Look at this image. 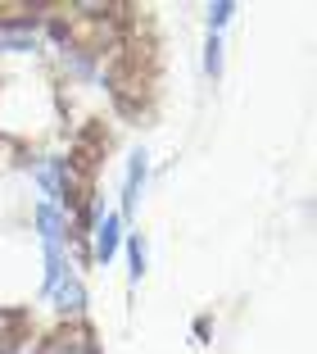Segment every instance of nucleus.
I'll return each mask as SVG.
<instances>
[{"label": "nucleus", "instance_id": "1", "mask_svg": "<svg viewBox=\"0 0 317 354\" xmlns=\"http://www.w3.org/2000/svg\"><path fill=\"white\" fill-rule=\"evenodd\" d=\"M32 182L41 187L46 205H59L64 214H68V205H73V168H68V159H37V164H32Z\"/></svg>", "mask_w": 317, "mask_h": 354}, {"label": "nucleus", "instance_id": "2", "mask_svg": "<svg viewBox=\"0 0 317 354\" xmlns=\"http://www.w3.org/2000/svg\"><path fill=\"white\" fill-rule=\"evenodd\" d=\"M145 182H150V155L145 150H132L127 155V177H123V223L136 214V205H141V196H145Z\"/></svg>", "mask_w": 317, "mask_h": 354}, {"label": "nucleus", "instance_id": "3", "mask_svg": "<svg viewBox=\"0 0 317 354\" xmlns=\"http://www.w3.org/2000/svg\"><path fill=\"white\" fill-rule=\"evenodd\" d=\"M41 46V32L32 19H0V55H32Z\"/></svg>", "mask_w": 317, "mask_h": 354}, {"label": "nucleus", "instance_id": "4", "mask_svg": "<svg viewBox=\"0 0 317 354\" xmlns=\"http://www.w3.org/2000/svg\"><path fill=\"white\" fill-rule=\"evenodd\" d=\"M127 223H123V214H104L100 223H95L91 227V250H95V263H100V268H109L113 263V254H118V245H123V236H127Z\"/></svg>", "mask_w": 317, "mask_h": 354}, {"label": "nucleus", "instance_id": "5", "mask_svg": "<svg viewBox=\"0 0 317 354\" xmlns=\"http://www.w3.org/2000/svg\"><path fill=\"white\" fill-rule=\"evenodd\" d=\"M37 232H41V245L46 250H64V241H68V214H64L59 205H37Z\"/></svg>", "mask_w": 317, "mask_h": 354}, {"label": "nucleus", "instance_id": "6", "mask_svg": "<svg viewBox=\"0 0 317 354\" xmlns=\"http://www.w3.org/2000/svg\"><path fill=\"white\" fill-rule=\"evenodd\" d=\"M50 300L59 304L64 313H82V309H86V286H82V277H77V268L64 272V281L50 291Z\"/></svg>", "mask_w": 317, "mask_h": 354}, {"label": "nucleus", "instance_id": "7", "mask_svg": "<svg viewBox=\"0 0 317 354\" xmlns=\"http://www.w3.org/2000/svg\"><path fill=\"white\" fill-rule=\"evenodd\" d=\"M204 14H209V32H213V37H222L227 23L236 19V5H231V0H218V5H209Z\"/></svg>", "mask_w": 317, "mask_h": 354}, {"label": "nucleus", "instance_id": "8", "mask_svg": "<svg viewBox=\"0 0 317 354\" xmlns=\"http://www.w3.org/2000/svg\"><path fill=\"white\" fill-rule=\"evenodd\" d=\"M204 73L222 77V37H213V32H209V41H204Z\"/></svg>", "mask_w": 317, "mask_h": 354}, {"label": "nucleus", "instance_id": "9", "mask_svg": "<svg viewBox=\"0 0 317 354\" xmlns=\"http://www.w3.org/2000/svg\"><path fill=\"white\" fill-rule=\"evenodd\" d=\"M123 245H127V263H132V281H141V272H145V241L141 236H123Z\"/></svg>", "mask_w": 317, "mask_h": 354}, {"label": "nucleus", "instance_id": "10", "mask_svg": "<svg viewBox=\"0 0 317 354\" xmlns=\"http://www.w3.org/2000/svg\"><path fill=\"white\" fill-rule=\"evenodd\" d=\"M59 354H95V345H86L82 336H77V341H68V345H64Z\"/></svg>", "mask_w": 317, "mask_h": 354}]
</instances>
